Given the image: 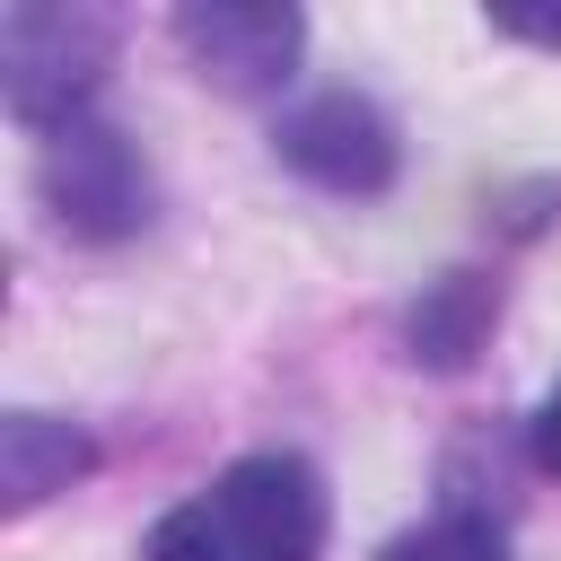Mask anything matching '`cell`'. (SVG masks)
I'll use <instances>...</instances> for the list:
<instances>
[{
    "instance_id": "6da1fadb",
    "label": "cell",
    "mask_w": 561,
    "mask_h": 561,
    "mask_svg": "<svg viewBox=\"0 0 561 561\" xmlns=\"http://www.w3.org/2000/svg\"><path fill=\"white\" fill-rule=\"evenodd\" d=\"M324 482L307 456H245L149 526L140 561H316Z\"/></svg>"
},
{
    "instance_id": "7a4b0ae2",
    "label": "cell",
    "mask_w": 561,
    "mask_h": 561,
    "mask_svg": "<svg viewBox=\"0 0 561 561\" xmlns=\"http://www.w3.org/2000/svg\"><path fill=\"white\" fill-rule=\"evenodd\" d=\"M105 53H114V18L105 9L18 0L0 18V88H9V114L35 123L44 140L70 131L88 114V88L105 79Z\"/></svg>"
},
{
    "instance_id": "3957f363",
    "label": "cell",
    "mask_w": 561,
    "mask_h": 561,
    "mask_svg": "<svg viewBox=\"0 0 561 561\" xmlns=\"http://www.w3.org/2000/svg\"><path fill=\"white\" fill-rule=\"evenodd\" d=\"M44 202L79 237H131L149 219V167L131 158L123 131H105V123L79 114L70 131L44 140Z\"/></svg>"
},
{
    "instance_id": "277c9868",
    "label": "cell",
    "mask_w": 561,
    "mask_h": 561,
    "mask_svg": "<svg viewBox=\"0 0 561 561\" xmlns=\"http://www.w3.org/2000/svg\"><path fill=\"white\" fill-rule=\"evenodd\" d=\"M272 149H280V167H298L307 184L351 193V202H368V193L394 184V123L368 96H316V105L280 114Z\"/></svg>"
},
{
    "instance_id": "5b68a950",
    "label": "cell",
    "mask_w": 561,
    "mask_h": 561,
    "mask_svg": "<svg viewBox=\"0 0 561 561\" xmlns=\"http://www.w3.org/2000/svg\"><path fill=\"white\" fill-rule=\"evenodd\" d=\"M175 44L202 61V79L219 88H280L298 61V9L272 0H210V9H175Z\"/></svg>"
},
{
    "instance_id": "8992f818",
    "label": "cell",
    "mask_w": 561,
    "mask_h": 561,
    "mask_svg": "<svg viewBox=\"0 0 561 561\" xmlns=\"http://www.w3.org/2000/svg\"><path fill=\"white\" fill-rule=\"evenodd\" d=\"M79 465H88V438H79L70 421H44V412H9V421H0V500H9V508H35V500L61 491Z\"/></svg>"
},
{
    "instance_id": "52a82bcc",
    "label": "cell",
    "mask_w": 561,
    "mask_h": 561,
    "mask_svg": "<svg viewBox=\"0 0 561 561\" xmlns=\"http://www.w3.org/2000/svg\"><path fill=\"white\" fill-rule=\"evenodd\" d=\"M377 561H508V543H500V526H491V517L447 508V517H430V526H403Z\"/></svg>"
},
{
    "instance_id": "ba28073f",
    "label": "cell",
    "mask_w": 561,
    "mask_h": 561,
    "mask_svg": "<svg viewBox=\"0 0 561 561\" xmlns=\"http://www.w3.org/2000/svg\"><path fill=\"white\" fill-rule=\"evenodd\" d=\"M508 35H526V44H552L561 53V9H491Z\"/></svg>"
},
{
    "instance_id": "9c48e42d",
    "label": "cell",
    "mask_w": 561,
    "mask_h": 561,
    "mask_svg": "<svg viewBox=\"0 0 561 561\" xmlns=\"http://www.w3.org/2000/svg\"><path fill=\"white\" fill-rule=\"evenodd\" d=\"M535 465H543V473H561V386L535 403Z\"/></svg>"
}]
</instances>
